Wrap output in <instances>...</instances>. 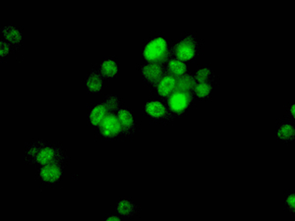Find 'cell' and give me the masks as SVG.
I'll return each instance as SVG.
<instances>
[{
	"label": "cell",
	"mask_w": 295,
	"mask_h": 221,
	"mask_svg": "<svg viewBox=\"0 0 295 221\" xmlns=\"http://www.w3.org/2000/svg\"><path fill=\"white\" fill-rule=\"evenodd\" d=\"M28 155L33 162L40 165L64 161V157L60 149L47 146L42 141L35 142L29 150Z\"/></svg>",
	"instance_id": "1"
},
{
	"label": "cell",
	"mask_w": 295,
	"mask_h": 221,
	"mask_svg": "<svg viewBox=\"0 0 295 221\" xmlns=\"http://www.w3.org/2000/svg\"><path fill=\"white\" fill-rule=\"evenodd\" d=\"M144 58L147 63L165 64L170 58V48L162 38L151 40L144 47Z\"/></svg>",
	"instance_id": "2"
},
{
	"label": "cell",
	"mask_w": 295,
	"mask_h": 221,
	"mask_svg": "<svg viewBox=\"0 0 295 221\" xmlns=\"http://www.w3.org/2000/svg\"><path fill=\"white\" fill-rule=\"evenodd\" d=\"M198 42L193 36H189L170 48V57L182 62L192 60L196 55Z\"/></svg>",
	"instance_id": "3"
},
{
	"label": "cell",
	"mask_w": 295,
	"mask_h": 221,
	"mask_svg": "<svg viewBox=\"0 0 295 221\" xmlns=\"http://www.w3.org/2000/svg\"><path fill=\"white\" fill-rule=\"evenodd\" d=\"M118 109L119 105L111 108L98 127L100 135L104 138H114L119 135H123L122 127L118 117Z\"/></svg>",
	"instance_id": "4"
},
{
	"label": "cell",
	"mask_w": 295,
	"mask_h": 221,
	"mask_svg": "<svg viewBox=\"0 0 295 221\" xmlns=\"http://www.w3.org/2000/svg\"><path fill=\"white\" fill-rule=\"evenodd\" d=\"M194 94L175 91L171 96L164 100L163 102L166 104V106L173 115L180 116L187 110L190 103L194 100Z\"/></svg>",
	"instance_id": "5"
},
{
	"label": "cell",
	"mask_w": 295,
	"mask_h": 221,
	"mask_svg": "<svg viewBox=\"0 0 295 221\" xmlns=\"http://www.w3.org/2000/svg\"><path fill=\"white\" fill-rule=\"evenodd\" d=\"M119 105L117 98L114 96H109L106 101H104L103 103H100L97 105L90 114V121L91 123L96 126V127H99L102 120L104 119L105 115L108 113V111Z\"/></svg>",
	"instance_id": "6"
},
{
	"label": "cell",
	"mask_w": 295,
	"mask_h": 221,
	"mask_svg": "<svg viewBox=\"0 0 295 221\" xmlns=\"http://www.w3.org/2000/svg\"><path fill=\"white\" fill-rule=\"evenodd\" d=\"M142 74L145 80L149 82L152 86L156 87L157 83L166 74L165 64L147 63L146 65L142 66Z\"/></svg>",
	"instance_id": "7"
},
{
	"label": "cell",
	"mask_w": 295,
	"mask_h": 221,
	"mask_svg": "<svg viewBox=\"0 0 295 221\" xmlns=\"http://www.w3.org/2000/svg\"><path fill=\"white\" fill-rule=\"evenodd\" d=\"M146 112L152 118L155 119H165V120H173L174 115L170 112L168 107L164 102L160 101H150L145 105Z\"/></svg>",
	"instance_id": "8"
},
{
	"label": "cell",
	"mask_w": 295,
	"mask_h": 221,
	"mask_svg": "<svg viewBox=\"0 0 295 221\" xmlns=\"http://www.w3.org/2000/svg\"><path fill=\"white\" fill-rule=\"evenodd\" d=\"M62 163L63 161H58V162L42 165L39 170V175L41 179L47 183H55L58 181L62 175V170H63Z\"/></svg>",
	"instance_id": "9"
},
{
	"label": "cell",
	"mask_w": 295,
	"mask_h": 221,
	"mask_svg": "<svg viewBox=\"0 0 295 221\" xmlns=\"http://www.w3.org/2000/svg\"><path fill=\"white\" fill-rule=\"evenodd\" d=\"M176 81V78L165 74L162 79L157 83L155 88L157 89V94L163 99V101L177 91Z\"/></svg>",
	"instance_id": "10"
},
{
	"label": "cell",
	"mask_w": 295,
	"mask_h": 221,
	"mask_svg": "<svg viewBox=\"0 0 295 221\" xmlns=\"http://www.w3.org/2000/svg\"><path fill=\"white\" fill-rule=\"evenodd\" d=\"M118 117L122 127V134L126 136H131L135 132V122L131 113L127 109H118Z\"/></svg>",
	"instance_id": "11"
},
{
	"label": "cell",
	"mask_w": 295,
	"mask_h": 221,
	"mask_svg": "<svg viewBox=\"0 0 295 221\" xmlns=\"http://www.w3.org/2000/svg\"><path fill=\"white\" fill-rule=\"evenodd\" d=\"M165 71L166 74L177 79L187 74V64L185 62L178 60L176 58L170 57L169 60L165 63Z\"/></svg>",
	"instance_id": "12"
},
{
	"label": "cell",
	"mask_w": 295,
	"mask_h": 221,
	"mask_svg": "<svg viewBox=\"0 0 295 221\" xmlns=\"http://www.w3.org/2000/svg\"><path fill=\"white\" fill-rule=\"evenodd\" d=\"M177 91L194 94V89L197 82L195 77L189 74H185L179 78H177Z\"/></svg>",
	"instance_id": "13"
},
{
	"label": "cell",
	"mask_w": 295,
	"mask_h": 221,
	"mask_svg": "<svg viewBox=\"0 0 295 221\" xmlns=\"http://www.w3.org/2000/svg\"><path fill=\"white\" fill-rule=\"evenodd\" d=\"M102 84H103V78L101 77L100 73H97L95 70H93L89 79L87 80L86 86L90 93L97 94L101 91Z\"/></svg>",
	"instance_id": "14"
},
{
	"label": "cell",
	"mask_w": 295,
	"mask_h": 221,
	"mask_svg": "<svg viewBox=\"0 0 295 221\" xmlns=\"http://www.w3.org/2000/svg\"><path fill=\"white\" fill-rule=\"evenodd\" d=\"M118 73L117 64L114 61H103L100 66V75L103 79L114 78Z\"/></svg>",
	"instance_id": "15"
},
{
	"label": "cell",
	"mask_w": 295,
	"mask_h": 221,
	"mask_svg": "<svg viewBox=\"0 0 295 221\" xmlns=\"http://www.w3.org/2000/svg\"><path fill=\"white\" fill-rule=\"evenodd\" d=\"M2 33L7 41L12 44H18L22 40V35L17 29L12 26H6L2 29Z\"/></svg>",
	"instance_id": "16"
},
{
	"label": "cell",
	"mask_w": 295,
	"mask_h": 221,
	"mask_svg": "<svg viewBox=\"0 0 295 221\" xmlns=\"http://www.w3.org/2000/svg\"><path fill=\"white\" fill-rule=\"evenodd\" d=\"M276 135L283 141H293L295 137L294 127L290 124H283L278 128Z\"/></svg>",
	"instance_id": "17"
},
{
	"label": "cell",
	"mask_w": 295,
	"mask_h": 221,
	"mask_svg": "<svg viewBox=\"0 0 295 221\" xmlns=\"http://www.w3.org/2000/svg\"><path fill=\"white\" fill-rule=\"evenodd\" d=\"M117 211L123 216H132L136 211V206L134 203L128 201H121L118 202Z\"/></svg>",
	"instance_id": "18"
},
{
	"label": "cell",
	"mask_w": 295,
	"mask_h": 221,
	"mask_svg": "<svg viewBox=\"0 0 295 221\" xmlns=\"http://www.w3.org/2000/svg\"><path fill=\"white\" fill-rule=\"evenodd\" d=\"M212 92L211 83H197L194 89V95L198 98H207Z\"/></svg>",
	"instance_id": "19"
},
{
	"label": "cell",
	"mask_w": 295,
	"mask_h": 221,
	"mask_svg": "<svg viewBox=\"0 0 295 221\" xmlns=\"http://www.w3.org/2000/svg\"><path fill=\"white\" fill-rule=\"evenodd\" d=\"M212 78H213V73L208 68L199 70L195 75V80L197 83H211Z\"/></svg>",
	"instance_id": "20"
},
{
	"label": "cell",
	"mask_w": 295,
	"mask_h": 221,
	"mask_svg": "<svg viewBox=\"0 0 295 221\" xmlns=\"http://www.w3.org/2000/svg\"><path fill=\"white\" fill-rule=\"evenodd\" d=\"M286 205H287V208L289 209V211L291 213H294L295 211V195L294 194H291L287 197L286 199Z\"/></svg>",
	"instance_id": "21"
},
{
	"label": "cell",
	"mask_w": 295,
	"mask_h": 221,
	"mask_svg": "<svg viewBox=\"0 0 295 221\" xmlns=\"http://www.w3.org/2000/svg\"><path fill=\"white\" fill-rule=\"evenodd\" d=\"M10 50V44L5 41H1V56L4 57Z\"/></svg>",
	"instance_id": "22"
},
{
	"label": "cell",
	"mask_w": 295,
	"mask_h": 221,
	"mask_svg": "<svg viewBox=\"0 0 295 221\" xmlns=\"http://www.w3.org/2000/svg\"><path fill=\"white\" fill-rule=\"evenodd\" d=\"M106 220H107V221H110V220L119 221V220H120V218H119V217H118V216H110V217H108V218H107V219H106Z\"/></svg>",
	"instance_id": "23"
},
{
	"label": "cell",
	"mask_w": 295,
	"mask_h": 221,
	"mask_svg": "<svg viewBox=\"0 0 295 221\" xmlns=\"http://www.w3.org/2000/svg\"><path fill=\"white\" fill-rule=\"evenodd\" d=\"M290 112H291V114H292V116H293V117H294V116H295V114H294V105H292V106H291V111H290Z\"/></svg>",
	"instance_id": "24"
}]
</instances>
